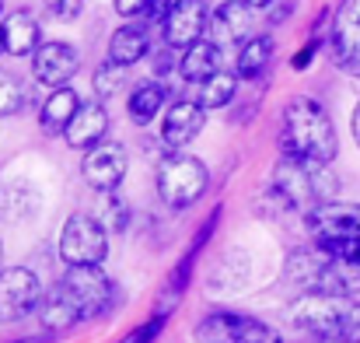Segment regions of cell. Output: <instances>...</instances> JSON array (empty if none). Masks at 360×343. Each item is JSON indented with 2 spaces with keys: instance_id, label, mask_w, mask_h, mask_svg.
I'll list each match as a JSON object with an SVG mask.
<instances>
[{
  "instance_id": "obj_19",
  "label": "cell",
  "mask_w": 360,
  "mask_h": 343,
  "mask_svg": "<svg viewBox=\"0 0 360 343\" xmlns=\"http://www.w3.org/2000/svg\"><path fill=\"white\" fill-rule=\"evenodd\" d=\"M105 133H109V113H105V106L102 102H84L63 137H67L70 147H77V151L88 154L91 147L105 144Z\"/></svg>"
},
{
  "instance_id": "obj_28",
  "label": "cell",
  "mask_w": 360,
  "mask_h": 343,
  "mask_svg": "<svg viewBox=\"0 0 360 343\" xmlns=\"http://www.w3.org/2000/svg\"><path fill=\"white\" fill-rule=\"evenodd\" d=\"M21 106H25V85L11 70H0V119L18 116Z\"/></svg>"
},
{
  "instance_id": "obj_18",
  "label": "cell",
  "mask_w": 360,
  "mask_h": 343,
  "mask_svg": "<svg viewBox=\"0 0 360 343\" xmlns=\"http://www.w3.org/2000/svg\"><path fill=\"white\" fill-rule=\"evenodd\" d=\"M0 35H4V53L11 56H35L42 46V25L32 11H11L0 18Z\"/></svg>"
},
{
  "instance_id": "obj_29",
  "label": "cell",
  "mask_w": 360,
  "mask_h": 343,
  "mask_svg": "<svg viewBox=\"0 0 360 343\" xmlns=\"http://www.w3.org/2000/svg\"><path fill=\"white\" fill-rule=\"evenodd\" d=\"M91 81H95V95H98V99H112L122 85H126V67H122V63H112V60H105V63L95 70Z\"/></svg>"
},
{
  "instance_id": "obj_1",
  "label": "cell",
  "mask_w": 360,
  "mask_h": 343,
  "mask_svg": "<svg viewBox=\"0 0 360 343\" xmlns=\"http://www.w3.org/2000/svg\"><path fill=\"white\" fill-rule=\"evenodd\" d=\"M120 305V287L102 273V266H70L42 298L39 319L46 330H70L109 316Z\"/></svg>"
},
{
  "instance_id": "obj_20",
  "label": "cell",
  "mask_w": 360,
  "mask_h": 343,
  "mask_svg": "<svg viewBox=\"0 0 360 343\" xmlns=\"http://www.w3.org/2000/svg\"><path fill=\"white\" fill-rule=\"evenodd\" d=\"M81 113V99H77V92L67 85V88H53V95L42 102V113H39V126H42V133H49V137H63L67 133V126L74 123V116Z\"/></svg>"
},
{
  "instance_id": "obj_6",
  "label": "cell",
  "mask_w": 360,
  "mask_h": 343,
  "mask_svg": "<svg viewBox=\"0 0 360 343\" xmlns=\"http://www.w3.org/2000/svg\"><path fill=\"white\" fill-rule=\"evenodd\" d=\"M154 182H158V197H161L168 207L186 211V207H193V204L207 193L210 172H207V165H203L196 154H189V151H168V154L158 161Z\"/></svg>"
},
{
  "instance_id": "obj_40",
  "label": "cell",
  "mask_w": 360,
  "mask_h": 343,
  "mask_svg": "<svg viewBox=\"0 0 360 343\" xmlns=\"http://www.w3.org/2000/svg\"><path fill=\"white\" fill-rule=\"evenodd\" d=\"M304 343H336V340H322V337H308Z\"/></svg>"
},
{
  "instance_id": "obj_15",
  "label": "cell",
  "mask_w": 360,
  "mask_h": 343,
  "mask_svg": "<svg viewBox=\"0 0 360 343\" xmlns=\"http://www.w3.org/2000/svg\"><path fill=\"white\" fill-rule=\"evenodd\" d=\"M81 70V56L70 42H42L32 56V74L46 88H67Z\"/></svg>"
},
{
  "instance_id": "obj_16",
  "label": "cell",
  "mask_w": 360,
  "mask_h": 343,
  "mask_svg": "<svg viewBox=\"0 0 360 343\" xmlns=\"http://www.w3.org/2000/svg\"><path fill=\"white\" fill-rule=\"evenodd\" d=\"M252 21H255V11L241 0H224L214 7L210 14V42L217 46H245L248 35H252Z\"/></svg>"
},
{
  "instance_id": "obj_21",
  "label": "cell",
  "mask_w": 360,
  "mask_h": 343,
  "mask_svg": "<svg viewBox=\"0 0 360 343\" xmlns=\"http://www.w3.org/2000/svg\"><path fill=\"white\" fill-rule=\"evenodd\" d=\"M221 70H224V63H221V46L210 42V39L189 46V49L182 53V60H179V74H182V81H189V85H203V81H210V77L221 74Z\"/></svg>"
},
{
  "instance_id": "obj_31",
  "label": "cell",
  "mask_w": 360,
  "mask_h": 343,
  "mask_svg": "<svg viewBox=\"0 0 360 343\" xmlns=\"http://www.w3.org/2000/svg\"><path fill=\"white\" fill-rule=\"evenodd\" d=\"M105 228L109 231H129V204L116 197V193H109V200H105Z\"/></svg>"
},
{
  "instance_id": "obj_38",
  "label": "cell",
  "mask_w": 360,
  "mask_h": 343,
  "mask_svg": "<svg viewBox=\"0 0 360 343\" xmlns=\"http://www.w3.org/2000/svg\"><path fill=\"white\" fill-rule=\"evenodd\" d=\"M14 343H53L49 337H25V340H14Z\"/></svg>"
},
{
  "instance_id": "obj_32",
  "label": "cell",
  "mask_w": 360,
  "mask_h": 343,
  "mask_svg": "<svg viewBox=\"0 0 360 343\" xmlns=\"http://www.w3.org/2000/svg\"><path fill=\"white\" fill-rule=\"evenodd\" d=\"M315 245L326 249L329 256H336V259H343V263H350V266L360 270V238H350V242H315Z\"/></svg>"
},
{
  "instance_id": "obj_13",
  "label": "cell",
  "mask_w": 360,
  "mask_h": 343,
  "mask_svg": "<svg viewBox=\"0 0 360 343\" xmlns=\"http://www.w3.org/2000/svg\"><path fill=\"white\" fill-rule=\"evenodd\" d=\"M304 225L315 235V242H350L360 238V204L329 200L304 214Z\"/></svg>"
},
{
  "instance_id": "obj_9",
  "label": "cell",
  "mask_w": 360,
  "mask_h": 343,
  "mask_svg": "<svg viewBox=\"0 0 360 343\" xmlns=\"http://www.w3.org/2000/svg\"><path fill=\"white\" fill-rule=\"evenodd\" d=\"M42 298H46V287L35 270H28V266L0 270V323H18V319L39 312Z\"/></svg>"
},
{
  "instance_id": "obj_24",
  "label": "cell",
  "mask_w": 360,
  "mask_h": 343,
  "mask_svg": "<svg viewBox=\"0 0 360 343\" xmlns=\"http://www.w3.org/2000/svg\"><path fill=\"white\" fill-rule=\"evenodd\" d=\"M269 63H273V39H269V35H252V39L241 46L235 74H238L241 81H255Z\"/></svg>"
},
{
  "instance_id": "obj_17",
  "label": "cell",
  "mask_w": 360,
  "mask_h": 343,
  "mask_svg": "<svg viewBox=\"0 0 360 343\" xmlns=\"http://www.w3.org/2000/svg\"><path fill=\"white\" fill-rule=\"evenodd\" d=\"M203 126H207V109L200 102H175L161 119V140L172 151H182L203 133Z\"/></svg>"
},
{
  "instance_id": "obj_36",
  "label": "cell",
  "mask_w": 360,
  "mask_h": 343,
  "mask_svg": "<svg viewBox=\"0 0 360 343\" xmlns=\"http://www.w3.org/2000/svg\"><path fill=\"white\" fill-rule=\"evenodd\" d=\"M315 49H319V39H308V46L294 56V70H304V67H308V56H311Z\"/></svg>"
},
{
  "instance_id": "obj_34",
  "label": "cell",
  "mask_w": 360,
  "mask_h": 343,
  "mask_svg": "<svg viewBox=\"0 0 360 343\" xmlns=\"http://www.w3.org/2000/svg\"><path fill=\"white\" fill-rule=\"evenodd\" d=\"M172 4L175 0H150V7H147V14H143V21L147 25H154V21H168V14H172Z\"/></svg>"
},
{
  "instance_id": "obj_33",
  "label": "cell",
  "mask_w": 360,
  "mask_h": 343,
  "mask_svg": "<svg viewBox=\"0 0 360 343\" xmlns=\"http://www.w3.org/2000/svg\"><path fill=\"white\" fill-rule=\"evenodd\" d=\"M42 7L56 21H77L81 11H84V0H42Z\"/></svg>"
},
{
  "instance_id": "obj_3",
  "label": "cell",
  "mask_w": 360,
  "mask_h": 343,
  "mask_svg": "<svg viewBox=\"0 0 360 343\" xmlns=\"http://www.w3.org/2000/svg\"><path fill=\"white\" fill-rule=\"evenodd\" d=\"M287 323L308 337L360 343V301L336 294H301L287 305Z\"/></svg>"
},
{
  "instance_id": "obj_14",
  "label": "cell",
  "mask_w": 360,
  "mask_h": 343,
  "mask_svg": "<svg viewBox=\"0 0 360 343\" xmlns=\"http://www.w3.org/2000/svg\"><path fill=\"white\" fill-rule=\"evenodd\" d=\"M161 28H165L168 49H182L186 53L189 46L203 42V32L210 28L207 0H175L172 4V14H168V21Z\"/></svg>"
},
{
  "instance_id": "obj_43",
  "label": "cell",
  "mask_w": 360,
  "mask_h": 343,
  "mask_svg": "<svg viewBox=\"0 0 360 343\" xmlns=\"http://www.w3.org/2000/svg\"><path fill=\"white\" fill-rule=\"evenodd\" d=\"M0 14H4V0H0Z\"/></svg>"
},
{
  "instance_id": "obj_12",
  "label": "cell",
  "mask_w": 360,
  "mask_h": 343,
  "mask_svg": "<svg viewBox=\"0 0 360 343\" xmlns=\"http://www.w3.org/2000/svg\"><path fill=\"white\" fill-rule=\"evenodd\" d=\"M333 60L340 70L360 77V0H343L333 14V32H329Z\"/></svg>"
},
{
  "instance_id": "obj_23",
  "label": "cell",
  "mask_w": 360,
  "mask_h": 343,
  "mask_svg": "<svg viewBox=\"0 0 360 343\" xmlns=\"http://www.w3.org/2000/svg\"><path fill=\"white\" fill-rule=\"evenodd\" d=\"M147 49H150V35H147L143 28H136V25H122V28L112 32V39H109V60H112V63H122V67L140 63V60L147 56Z\"/></svg>"
},
{
  "instance_id": "obj_30",
  "label": "cell",
  "mask_w": 360,
  "mask_h": 343,
  "mask_svg": "<svg viewBox=\"0 0 360 343\" xmlns=\"http://www.w3.org/2000/svg\"><path fill=\"white\" fill-rule=\"evenodd\" d=\"M165 323H168V316H161V312H154L147 323H140V326H133L120 343H154L161 337V330H165Z\"/></svg>"
},
{
  "instance_id": "obj_42",
  "label": "cell",
  "mask_w": 360,
  "mask_h": 343,
  "mask_svg": "<svg viewBox=\"0 0 360 343\" xmlns=\"http://www.w3.org/2000/svg\"><path fill=\"white\" fill-rule=\"evenodd\" d=\"M0 259H4V245H0ZM0 270H4V266H0Z\"/></svg>"
},
{
  "instance_id": "obj_22",
  "label": "cell",
  "mask_w": 360,
  "mask_h": 343,
  "mask_svg": "<svg viewBox=\"0 0 360 343\" xmlns=\"http://www.w3.org/2000/svg\"><path fill=\"white\" fill-rule=\"evenodd\" d=\"M39 211V189L25 179H14L0 189V218L11 225H21L28 218H35Z\"/></svg>"
},
{
  "instance_id": "obj_4",
  "label": "cell",
  "mask_w": 360,
  "mask_h": 343,
  "mask_svg": "<svg viewBox=\"0 0 360 343\" xmlns=\"http://www.w3.org/2000/svg\"><path fill=\"white\" fill-rule=\"evenodd\" d=\"M283 280L297 287L301 294H336V298H357L360 294V270L329 256L326 249H297L287 266Z\"/></svg>"
},
{
  "instance_id": "obj_39",
  "label": "cell",
  "mask_w": 360,
  "mask_h": 343,
  "mask_svg": "<svg viewBox=\"0 0 360 343\" xmlns=\"http://www.w3.org/2000/svg\"><path fill=\"white\" fill-rule=\"evenodd\" d=\"M241 4H248V7L255 11V7H266V4H273V0H241Z\"/></svg>"
},
{
  "instance_id": "obj_26",
  "label": "cell",
  "mask_w": 360,
  "mask_h": 343,
  "mask_svg": "<svg viewBox=\"0 0 360 343\" xmlns=\"http://www.w3.org/2000/svg\"><path fill=\"white\" fill-rule=\"evenodd\" d=\"M161 106H165V88L158 85V81H143V85H136L133 92H129V102H126V113L133 123H150L154 116L161 113Z\"/></svg>"
},
{
  "instance_id": "obj_35",
  "label": "cell",
  "mask_w": 360,
  "mask_h": 343,
  "mask_svg": "<svg viewBox=\"0 0 360 343\" xmlns=\"http://www.w3.org/2000/svg\"><path fill=\"white\" fill-rule=\"evenodd\" d=\"M150 7V0H116V11L122 18H143Z\"/></svg>"
},
{
  "instance_id": "obj_27",
  "label": "cell",
  "mask_w": 360,
  "mask_h": 343,
  "mask_svg": "<svg viewBox=\"0 0 360 343\" xmlns=\"http://www.w3.org/2000/svg\"><path fill=\"white\" fill-rule=\"evenodd\" d=\"M238 74L235 70H221V74H214L210 81H203L200 85V92H196V99L193 102H200L203 109H224L231 99H235V92H238Z\"/></svg>"
},
{
  "instance_id": "obj_8",
  "label": "cell",
  "mask_w": 360,
  "mask_h": 343,
  "mask_svg": "<svg viewBox=\"0 0 360 343\" xmlns=\"http://www.w3.org/2000/svg\"><path fill=\"white\" fill-rule=\"evenodd\" d=\"M196 343H283V337L245 312H214L193 330Z\"/></svg>"
},
{
  "instance_id": "obj_2",
  "label": "cell",
  "mask_w": 360,
  "mask_h": 343,
  "mask_svg": "<svg viewBox=\"0 0 360 343\" xmlns=\"http://www.w3.org/2000/svg\"><path fill=\"white\" fill-rule=\"evenodd\" d=\"M280 151H283V158L333 165V158L340 151V137H336V126H333V119L319 99L297 95L283 106Z\"/></svg>"
},
{
  "instance_id": "obj_10",
  "label": "cell",
  "mask_w": 360,
  "mask_h": 343,
  "mask_svg": "<svg viewBox=\"0 0 360 343\" xmlns=\"http://www.w3.org/2000/svg\"><path fill=\"white\" fill-rule=\"evenodd\" d=\"M217 221H221V207H214L210 211V218L200 225L196 231V238L189 242V249L182 252V259L172 266V273L165 277V284H161V294H158V308L154 312H161V316H168L179 301H182V294H186V287H189V280H193V266H196V256H200V249L214 238V231H217Z\"/></svg>"
},
{
  "instance_id": "obj_7",
  "label": "cell",
  "mask_w": 360,
  "mask_h": 343,
  "mask_svg": "<svg viewBox=\"0 0 360 343\" xmlns=\"http://www.w3.org/2000/svg\"><path fill=\"white\" fill-rule=\"evenodd\" d=\"M109 256V228L91 214H70L60 231V259L67 266H102Z\"/></svg>"
},
{
  "instance_id": "obj_37",
  "label": "cell",
  "mask_w": 360,
  "mask_h": 343,
  "mask_svg": "<svg viewBox=\"0 0 360 343\" xmlns=\"http://www.w3.org/2000/svg\"><path fill=\"white\" fill-rule=\"evenodd\" d=\"M350 130H354V140H357V147H360V102L354 106V116H350Z\"/></svg>"
},
{
  "instance_id": "obj_41",
  "label": "cell",
  "mask_w": 360,
  "mask_h": 343,
  "mask_svg": "<svg viewBox=\"0 0 360 343\" xmlns=\"http://www.w3.org/2000/svg\"><path fill=\"white\" fill-rule=\"evenodd\" d=\"M0 53H4V35H0Z\"/></svg>"
},
{
  "instance_id": "obj_11",
  "label": "cell",
  "mask_w": 360,
  "mask_h": 343,
  "mask_svg": "<svg viewBox=\"0 0 360 343\" xmlns=\"http://www.w3.org/2000/svg\"><path fill=\"white\" fill-rule=\"evenodd\" d=\"M126 168H129V154L120 140H105L81 158V175L98 193H116L126 179Z\"/></svg>"
},
{
  "instance_id": "obj_5",
  "label": "cell",
  "mask_w": 360,
  "mask_h": 343,
  "mask_svg": "<svg viewBox=\"0 0 360 343\" xmlns=\"http://www.w3.org/2000/svg\"><path fill=\"white\" fill-rule=\"evenodd\" d=\"M336 193V179L329 172V165H315V161H297V158H280L273 168V182H269V197L283 207V211H315L322 204H329Z\"/></svg>"
},
{
  "instance_id": "obj_25",
  "label": "cell",
  "mask_w": 360,
  "mask_h": 343,
  "mask_svg": "<svg viewBox=\"0 0 360 343\" xmlns=\"http://www.w3.org/2000/svg\"><path fill=\"white\" fill-rule=\"evenodd\" d=\"M248 273H252L248 256H245V252H228V256L217 263V270L210 273V287H214L217 294H224V291H241V287L248 284Z\"/></svg>"
}]
</instances>
